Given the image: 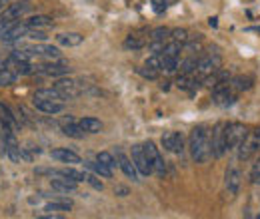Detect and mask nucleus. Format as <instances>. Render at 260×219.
<instances>
[{"label": "nucleus", "instance_id": "obj_12", "mask_svg": "<svg viewBox=\"0 0 260 219\" xmlns=\"http://www.w3.org/2000/svg\"><path fill=\"white\" fill-rule=\"evenodd\" d=\"M116 162H118V168L122 170V173H124L126 177H130L132 181H138L140 173H138V170H136L132 158H128V155H126L122 149H116Z\"/></svg>", "mask_w": 260, "mask_h": 219}, {"label": "nucleus", "instance_id": "obj_28", "mask_svg": "<svg viewBox=\"0 0 260 219\" xmlns=\"http://www.w3.org/2000/svg\"><path fill=\"white\" fill-rule=\"evenodd\" d=\"M72 209V201L70 199H58V201H50L44 205V211L52 213V211H70Z\"/></svg>", "mask_w": 260, "mask_h": 219}, {"label": "nucleus", "instance_id": "obj_1", "mask_svg": "<svg viewBox=\"0 0 260 219\" xmlns=\"http://www.w3.org/2000/svg\"><path fill=\"white\" fill-rule=\"evenodd\" d=\"M188 151L190 158L196 164H204L212 158V147H210V128L204 123H198L196 128H192L188 136Z\"/></svg>", "mask_w": 260, "mask_h": 219}, {"label": "nucleus", "instance_id": "obj_41", "mask_svg": "<svg viewBox=\"0 0 260 219\" xmlns=\"http://www.w3.org/2000/svg\"><path fill=\"white\" fill-rule=\"evenodd\" d=\"M166 2H170V0H152V8H154V12H164L166 8H168V4Z\"/></svg>", "mask_w": 260, "mask_h": 219}, {"label": "nucleus", "instance_id": "obj_7", "mask_svg": "<svg viewBox=\"0 0 260 219\" xmlns=\"http://www.w3.org/2000/svg\"><path fill=\"white\" fill-rule=\"evenodd\" d=\"M142 147H144V153L148 155V160L152 164V173H156L158 177H164L166 175V162H164V158L160 155L158 147L154 146V142H150V140L144 142Z\"/></svg>", "mask_w": 260, "mask_h": 219}, {"label": "nucleus", "instance_id": "obj_3", "mask_svg": "<svg viewBox=\"0 0 260 219\" xmlns=\"http://www.w3.org/2000/svg\"><path fill=\"white\" fill-rule=\"evenodd\" d=\"M258 151H260V128H254L252 132L246 134V138L236 147V158L238 162H248Z\"/></svg>", "mask_w": 260, "mask_h": 219}, {"label": "nucleus", "instance_id": "obj_6", "mask_svg": "<svg viewBox=\"0 0 260 219\" xmlns=\"http://www.w3.org/2000/svg\"><path fill=\"white\" fill-rule=\"evenodd\" d=\"M246 134H248V130H246L244 123H240V122H230V123H226V144H228V151H236V147L246 138Z\"/></svg>", "mask_w": 260, "mask_h": 219}, {"label": "nucleus", "instance_id": "obj_48", "mask_svg": "<svg viewBox=\"0 0 260 219\" xmlns=\"http://www.w3.org/2000/svg\"><path fill=\"white\" fill-rule=\"evenodd\" d=\"M256 219H260V213H258V215H256Z\"/></svg>", "mask_w": 260, "mask_h": 219}, {"label": "nucleus", "instance_id": "obj_17", "mask_svg": "<svg viewBox=\"0 0 260 219\" xmlns=\"http://www.w3.org/2000/svg\"><path fill=\"white\" fill-rule=\"evenodd\" d=\"M50 155H52L54 160L62 162V164H82V158H80V155H78L76 151L68 149V147H56V149L50 151Z\"/></svg>", "mask_w": 260, "mask_h": 219}, {"label": "nucleus", "instance_id": "obj_26", "mask_svg": "<svg viewBox=\"0 0 260 219\" xmlns=\"http://www.w3.org/2000/svg\"><path fill=\"white\" fill-rule=\"evenodd\" d=\"M162 56V72L164 74H174L178 72V66H180V56Z\"/></svg>", "mask_w": 260, "mask_h": 219}, {"label": "nucleus", "instance_id": "obj_44", "mask_svg": "<svg viewBox=\"0 0 260 219\" xmlns=\"http://www.w3.org/2000/svg\"><path fill=\"white\" fill-rule=\"evenodd\" d=\"M208 24H210L212 28H216V26H218V18H208Z\"/></svg>", "mask_w": 260, "mask_h": 219}, {"label": "nucleus", "instance_id": "obj_16", "mask_svg": "<svg viewBox=\"0 0 260 219\" xmlns=\"http://www.w3.org/2000/svg\"><path fill=\"white\" fill-rule=\"evenodd\" d=\"M32 104L38 112L42 114H48V116H56L64 110V102H54V100H36L32 98Z\"/></svg>", "mask_w": 260, "mask_h": 219}, {"label": "nucleus", "instance_id": "obj_14", "mask_svg": "<svg viewBox=\"0 0 260 219\" xmlns=\"http://www.w3.org/2000/svg\"><path fill=\"white\" fill-rule=\"evenodd\" d=\"M50 187L54 192H58V194H74L78 190V183L68 179V177H64V175H52Z\"/></svg>", "mask_w": 260, "mask_h": 219}, {"label": "nucleus", "instance_id": "obj_47", "mask_svg": "<svg viewBox=\"0 0 260 219\" xmlns=\"http://www.w3.org/2000/svg\"><path fill=\"white\" fill-rule=\"evenodd\" d=\"M6 2H8V0H0V12H2V10L6 8Z\"/></svg>", "mask_w": 260, "mask_h": 219}, {"label": "nucleus", "instance_id": "obj_13", "mask_svg": "<svg viewBox=\"0 0 260 219\" xmlns=\"http://www.w3.org/2000/svg\"><path fill=\"white\" fill-rule=\"evenodd\" d=\"M28 50H30L34 56H42L46 60H60V56H62L60 48H56L52 44H44V42H38L34 46H28Z\"/></svg>", "mask_w": 260, "mask_h": 219}, {"label": "nucleus", "instance_id": "obj_30", "mask_svg": "<svg viewBox=\"0 0 260 219\" xmlns=\"http://www.w3.org/2000/svg\"><path fill=\"white\" fill-rule=\"evenodd\" d=\"M184 50V46L180 44V42H174V40H168L166 42V46H164V50H162V54L164 56H180V52Z\"/></svg>", "mask_w": 260, "mask_h": 219}, {"label": "nucleus", "instance_id": "obj_29", "mask_svg": "<svg viewBox=\"0 0 260 219\" xmlns=\"http://www.w3.org/2000/svg\"><path fill=\"white\" fill-rule=\"evenodd\" d=\"M176 140H178V132H166V134L162 136V147H164L166 151H172V153H174V149H176Z\"/></svg>", "mask_w": 260, "mask_h": 219}, {"label": "nucleus", "instance_id": "obj_24", "mask_svg": "<svg viewBox=\"0 0 260 219\" xmlns=\"http://www.w3.org/2000/svg\"><path fill=\"white\" fill-rule=\"evenodd\" d=\"M34 98L36 100H54V102H64L62 94L56 90V88H40L34 92Z\"/></svg>", "mask_w": 260, "mask_h": 219}, {"label": "nucleus", "instance_id": "obj_40", "mask_svg": "<svg viewBox=\"0 0 260 219\" xmlns=\"http://www.w3.org/2000/svg\"><path fill=\"white\" fill-rule=\"evenodd\" d=\"M164 46H166V42H162V40H148V44H146L150 54H162Z\"/></svg>", "mask_w": 260, "mask_h": 219}, {"label": "nucleus", "instance_id": "obj_27", "mask_svg": "<svg viewBox=\"0 0 260 219\" xmlns=\"http://www.w3.org/2000/svg\"><path fill=\"white\" fill-rule=\"evenodd\" d=\"M196 68H198V54H188V58L180 62L178 72H182V74H196Z\"/></svg>", "mask_w": 260, "mask_h": 219}, {"label": "nucleus", "instance_id": "obj_18", "mask_svg": "<svg viewBox=\"0 0 260 219\" xmlns=\"http://www.w3.org/2000/svg\"><path fill=\"white\" fill-rule=\"evenodd\" d=\"M0 120H2L6 126L10 128V130H14V132H18L20 130V126H22V122H20V118L18 116H14V112L6 106V104H2L0 102Z\"/></svg>", "mask_w": 260, "mask_h": 219}, {"label": "nucleus", "instance_id": "obj_22", "mask_svg": "<svg viewBox=\"0 0 260 219\" xmlns=\"http://www.w3.org/2000/svg\"><path fill=\"white\" fill-rule=\"evenodd\" d=\"M80 126L84 128L86 134H100L102 132V122L98 118H92V116H86V118H80Z\"/></svg>", "mask_w": 260, "mask_h": 219}, {"label": "nucleus", "instance_id": "obj_8", "mask_svg": "<svg viewBox=\"0 0 260 219\" xmlns=\"http://www.w3.org/2000/svg\"><path fill=\"white\" fill-rule=\"evenodd\" d=\"M132 162H134V166H136V170H138V173L140 175H150L152 173V164H150V160H148V155L144 153V147H142V144H136V146H132Z\"/></svg>", "mask_w": 260, "mask_h": 219}, {"label": "nucleus", "instance_id": "obj_32", "mask_svg": "<svg viewBox=\"0 0 260 219\" xmlns=\"http://www.w3.org/2000/svg\"><path fill=\"white\" fill-rule=\"evenodd\" d=\"M96 160H98V162H102L104 166H108L110 170H114V168L118 166L116 158H114V155H112L110 151H98V153H96Z\"/></svg>", "mask_w": 260, "mask_h": 219}, {"label": "nucleus", "instance_id": "obj_45", "mask_svg": "<svg viewBox=\"0 0 260 219\" xmlns=\"http://www.w3.org/2000/svg\"><path fill=\"white\" fill-rule=\"evenodd\" d=\"M248 32H258L260 34V26H250V28H246Z\"/></svg>", "mask_w": 260, "mask_h": 219}, {"label": "nucleus", "instance_id": "obj_19", "mask_svg": "<svg viewBox=\"0 0 260 219\" xmlns=\"http://www.w3.org/2000/svg\"><path fill=\"white\" fill-rule=\"evenodd\" d=\"M56 42L64 48H74V46H80L84 42V36L80 32H62L56 36Z\"/></svg>", "mask_w": 260, "mask_h": 219}, {"label": "nucleus", "instance_id": "obj_2", "mask_svg": "<svg viewBox=\"0 0 260 219\" xmlns=\"http://www.w3.org/2000/svg\"><path fill=\"white\" fill-rule=\"evenodd\" d=\"M220 64H222V56H220V52H218V48L214 46H210L206 52L202 50L200 54H198V68H196V74L204 80L206 76H210L212 72H216V70H220Z\"/></svg>", "mask_w": 260, "mask_h": 219}, {"label": "nucleus", "instance_id": "obj_11", "mask_svg": "<svg viewBox=\"0 0 260 219\" xmlns=\"http://www.w3.org/2000/svg\"><path fill=\"white\" fill-rule=\"evenodd\" d=\"M60 130H62L64 136L74 138V140H82L84 134H86L84 128L80 126V122H78L76 118H72V116H64V118L60 120Z\"/></svg>", "mask_w": 260, "mask_h": 219}, {"label": "nucleus", "instance_id": "obj_39", "mask_svg": "<svg viewBox=\"0 0 260 219\" xmlns=\"http://www.w3.org/2000/svg\"><path fill=\"white\" fill-rule=\"evenodd\" d=\"M250 181L256 183V185H260V158H256L254 164H252V168H250Z\"/></svg>", "mask_w": 260, "mask_h": 219}, {"label": "nucleus", "instance_id": "obj_25", "mask_svg": "<svg viewBox=\"0 0 260 219\" xmlns=\"http://www.w3.org/2000/svg\"><path fill=\"white\" fill-rule=\"evenodd\" d=\"M82 164H84L86 170L94 171V173L100 175V177H112V170H110L108 166H104L102 162H98V160H94V162H82Z\"/></svg>", "mask_w": 260, "mask_h": 219}, {"label": "nucleus", "instance_id": "obj_21", "mask_svg": "<svg viewBox=\"0 0 260 219\" xmlns=\"http://www.w3.org/2000/svg\"><path fill=\"white\" fill-rule=\"evenodd\" d=\"M22 22L28 28H50V26H54L52 16H48V14H36V16H30V18H26Z\"/></svg>", "mask_w": 260, "mask_h": 219}, {"label": "nucleus", "instance_id": "obj_9", "mask_svg": "<svg viewBox=\"0 0 260 219\" xmlns=\"http://www.w3.org/2000/svg\"><path fill=\"white\" fill-rule=\"evenodd\" d=\"M70 72L68 64H62V62H54V60H48L46 64H34V74H40V76H66Z\"/></svg>", "mask_w": 260, "mask_h": 219}, {"label": "nucleus", "instance_id": "obj_42", "mask_svg": "<svg viewBox=\"0 0 260 219\" xmlns=\"http://www.w3.org/2000/svg\"><path fill=\"white\" fill-rule=\"evenodd\" d=\"M184 147H186V146H184V136L178 132V140H176V149H174V153H182Z\"/></svg>", "mask_w": 260, "mask_h": 219}, {"label": "nucleus", "instance_id": "obj_34", "mask_svg": "<svg viewBox=\"0 0 260 219\" xmlns=\"http://www.w3.org/2000/svg\"><path fill=\"white\" fill-rule=\"evenodd\" d=\"M138 74L144 78V80H158V76H160V70H154V68H150V66H140L138 68Z\"/></svg>", "mask_w": 260, "mask_h": 219}, {"label": "nucleus", "instance_id": "obj_10", "mask_svg": "<svg viewBox=\"0 0 260 219\" xmlns=\"http://www.w3.org/2000/svg\"><path fill=\"white\" fill-rule=\"evenodd\" d=\"M54 88L62 94L64 100H74V98L80 96V84L76 80H72V78H60V80H56L54 82Z\"/></svg>", "mask_w": 260, "mask_h": 219}, {"label": "nucleus", "instance_id": "obj_46", "mask_svg": "<svg viewBox=\"0 0 260 219\" xmlns=\"http://www.w3.org/2000/svg\"><path fill=\"white\" fill-rule=\"evenodd\" d=\"M6 68V58H0V70Z\"/></svg>", "mask_w": 260, "mask_h": 219}, {"label": "nucleus", "instance_id": "obj_20", "mask_svg": "<svg viewBox=\"0 0 260 219\" xmlns=\"http://www.w3.org/2000/svg\"><path fill=\"white\" fill-rule=\"evenodd\" d=\"M252 84H254V78L248 76V74H238V76H232V78H230V86H232V90H234L236 94H240V92H244V90H250Z\"/></svg>", "mask_w": 260, "mask_h": 219}, {"label": "nucleus", "instance_id": "obj_4", "mask_svg": "<svg viewBox=\"0 0 260 219\" xmlns=\"http://www.w3.org/2000/svg\"><path fill=\"white\" fill-rule=\"evenodd\" d=\"M210 147H212V158L220 160L228 153V144H226V122H218L210 130Z\"/></svg>", "mask_w": 260, "mask_h": 219}, {"label": "nucleus", "instance_id": "obj_5", "mask_svg": "<svg viewBox=\"0 0 260 219\" xmlns=\"http://www.w3.org/2000/svg\"><path fill=\"white\" fill-rule=\"evenodd\" d=\"M240 185H242V171H240L238 166L230 164L226 168V171H224V190H226V194H228L230 199H234L238 195Z\"/></svg>", "mask_w": 260, "mask_h": 219}, {"label": "nucleus", "instance_id": "obj_38", "mask_svg": "<svg viewBox=\"0 0 260 219\" xmlns=\"http://www.w3.org/2000/svg\"><path fill=\"white\" fill-rule=\"evenodd\" d=\"M192 76H194V74H182V72H180V74H178V78H176V82H174V84H176V88H180V90H184V92H186V90H188V86H190V82H192Z\"/></svg>", "mask_w": 260, "mask_h": 219}, {"label": "nucleus", "instance_id": "obj_36", "mask_svg": "<svg viewBox=\"0 0 260 219\" xmlns=\"http://www.w3.org/2000/svg\"><path fill=\"white\" fill-rule=\"evenodd\" d=\"M14 80H16V74H14L12 70H8V68L0 70V88H2V86H10V84H14Z\"/></svg>", "mask_w": 260, "mask_h": 219}, {"label": "nucleus", "instance_id": "obj_35", "mask_svg": "<svg viewBox=\"0 0 260 219\" xmlns=\"http://www.w3.org/2000/svg\"><path fill=\"white\" fill-rule=\"evenodd\" d=\"M98 177H100V175H96L94 171H86V183L92 185L96 192H102V190H104V183H102Z\"/></svg>", "mask_w": 260, "mask_h": 219}, {"label": "nucleus", "instance_id": "obj_23", "mask_svg": "<svg viewBox=\"0 0 260 219\" xmlns=\"http://www.w3.org/2000/svg\"><path fill=\"white\" fill-rule=\"evenodd\" d=\"M148 40H150V38H146V36H140V34H130V36H126V40H124V48H126V50H132V52H136V50L146 48Z\"/></svg>", "mask_w": 260, "mask_h": 219}, {"label": "nucleus", "instance_id": "obj_37", "mask_svg": "<svg viewBox=\"0 0 260 219\" xmlns=\"http://www.w3.org/2000/svg\"><path fill=\"white\" fill-rule=\"evenodd\" d=\"M24 38H32V40L44 42L48 36H46V32H42L40 28H28V32H26V36H24Z\"/></svg>", "mask_w": 260, "mask_h": 219}, {"label": "nucleus", "instance_id": "obj_43", "mask_svg": "<svg viewBox=\"0 0 260 219\" xmlns=\"http://www.w3.org/2000/svg\"><path fill=\"white\" fill-rule=\"evenodd\" d=\"M114 194H116L118 197H126V195H128V187H124V185H116V187H114Z\"/></svg>", "mask_w": 260, "mask_h": 219}, {"label": "nucleus", "instance_id": "obj_15", "mask_svg": "<svg viewBox=\"0 0 260 219\" xmlns=\"http://www.w3.org/2000/svg\"><path fill=\"white\" fill-rule=\"evenodd\" d=\"M30 4H28V0H20L16 4H10L6 6L2 12H0V20H20V16L24 12H28Z\"/></svg>", "mask_w": 260, "mask_h": 219}, {"label": "nucleus", "instance_id": "obj_33", "mask_svg": "<svg viewBox=\"0 0 260 219\" xmlns=\"http://www.w3.org/2000/svg\"><path fill=\"white\" fill-rule=\"evenodd\" d=\"M148 38H150V40H162V42H168V38H170V28H166V26H158V28L152 30Z\"/></svg>", "mask_w": 260, "mask_h": 219}, {"label": "nucleus", "instance_id": "obj_31", "mask_svg": "<svg viewBox=\"0 0 260 219\" xmlns=\"http://www.w3.org/2000/svg\"><path fill=\"white\" fill-rule=\"evenodd\" d=\"M188 30L186 28H172L170 30V38L168 40H174V42H180L182 46H184V42L188 40Z\"/></svg>", "mask_w": 260, "mask_h": 219}]
</instances>
